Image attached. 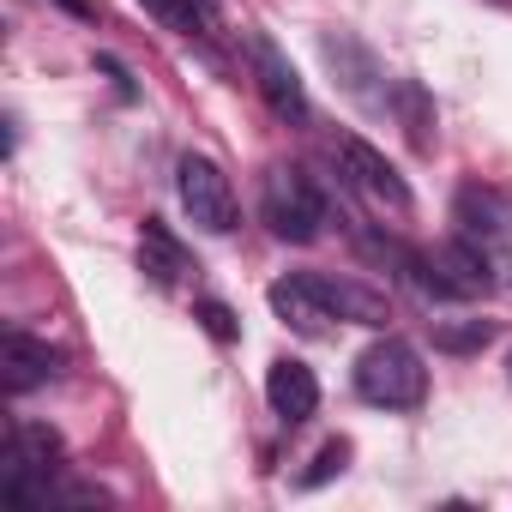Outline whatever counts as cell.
<instances>
[{"label": "cell", "mask_w": 512, "mask_h": 512, "mask_svg": "<svg viewBox=\"0 0 512 512\" xmlns=\"http://www.w3.org/2000/svg\"><path fill=\"white\" fill-rule=\"evenodd\" d=\"M356 392H362L374 410H416V404L428 398L422 350L404 344V338H374V344L356 356Z\"/></svg>", "instance_id": "obj_1"}, {"label": "cell", "mask_w": 512, "mask_h": 512, "mask_svg": "<svg viewBox=\"0 0 512 512\" xmlns=\"http://www.w3.org/2000/svg\"><path fill=\"white\" fill-rule=\"evenodd\" d=\"M260 223H266L278 241L308 247V241L326 235V199H320V187H314L296 163H272L266 181H260Z\"/></svg>", "instance_id": "obj_2"}, {"label": "cell", "mask_w": 512, "mask_h": 512, "mask_svg": "<svg viewBox=\"0 0 512 512\" xmlns=\"http://www.w3.org/2000/svg\"><path fill=\"white\" fill-rule=\"evenodd\" d=\"M175 187H181L187 217H193L205 235H229V229H235L241 205H235V187H229V175H223V163H217V157L187 151V157L175 163Z\"/></svg>", "instance_id": "obj_3"}, {"label": "cell", "mask_w": 512, "mask_h": 512, "mask_svg": "<svg viewBox=\"0 0 512 512\" xmlns=\"http://www.w3.org/2000/svg\"><path fill=\"white\" fill-rule=\"evenodd\" d=\"M332 157H338V175H344V181H350V187H356L374 211L410 217V205H416V199H410L404 175H398V169H392V163H386L368 139H338V145H332Z\"/></svg>", "instance_id": "obj_4"}, {"label": "cell", "mask_w": 512, "mask_h": 512, "mask_svg": "<svg viewBox=\"0 0 512 512\" xmlns=\"http://www.w3.org/2000/svg\"><path fill=\"white\" fill-rule=\"evenodd\" d=\"M452 223L458 235H470L476 247H500L512 253V193L488 187V181H464L452 199Z\"/></svg>", "instance_id": "obj_5"}, {"label": "cell", "mask_w": 512, "mask_h": 512, "mask_svg": "<svg viewBox=\"0 0 512 512\" xmlns=\"http://www.w3.org/2000/svg\"><path fill=\"white\" fill-rule=\"evenodd\" d=\"M253 79H260V97H266V109L278 115V121H290V127H308V91H302V73L290 67V55L272 43V37H253Z\"/></svg>", "instance_id": "obj_6"}, {"label": "cell", "mask_w": 512, "mask_h": 512, "mask_svg": "<svg viewBox=\"0 0 512 512\" xmlns=\"http://www.w3.org/2000/svg\"><path fill=\"white\" fill-rule=\"evenodd\" d=\"M320 55H326V67L338 73V85H344V97H356L362 109H386L392 103V85H386V73H380V61L350 37V31H326L320 37Z\"/></svg>", "instance_id": "obj_7"}, {"label": "cell", "mask_w": 512, "mask_h": 512, "mask_svg": "<svg viewBox=\"0 0 512 512\" xmlns=\"http://www.w3.org/2000/svg\"><path fill=\"white\" fill-rule=\"evenodd\" d=\"M302 284L320 296V308L332 314V320H350V326H386L392 320V308H386V296L380 290H368V284H356V278H332V272H302Z\"/></svg>", "instance_id": "obj_8"}, {"label": "cell", "mask_w": 512, "mask_h": 512, "mask_svg": "<svg viewBox=\"0 0 512 512\" xmlns=\"http://www.w3.org/2000/svg\"><path fill=\"white\" fill-rule=\"evenodd\" d=\"M0 368H7V392L13 398H25V392H37V386H49V380H61V350H49L37 332H25V326H13L7 332V350H0Z\"/></svg>", "instance_id": "obj_9"}, {"label": "cell", "mask_w": 512, "mask_h": 512, "mask_svg": "<svg viewBox=\"0 0 512 512\" xmlns=\"http://www.w3.org/2000/svg\"><path fill=\"white\" fill-rule=\"evenodd\" d=\"M266 404H272L278 422L302 428V422L320 410V380H314V368L296 362V356H278V362L266 368Z\"/></svg>", "instance_id": "obj_10"}, {"label": "cell", "mask_w": 512, "mask_h": 512, "mask_svg": "<svg viewBox=\"0 0 512 512\" xmlns=\"http://www.w3.org/2000/svg\"><path fill=\"white\" fill-rule=\"evenodd\" d=\"M139 272H145L157 290H175V284L193 272L187 247L175 241V229H169L163 217H145V229H139Z\"/></svg>", "instance_id": "obj_11"}, {"label": "cell", "mask_w": 512, "mask_h": 512, "mask_svg": "<svg viewBox=\"0 0 512 512\" xmlns=\"http://www.w3.org/2000/svg\"><path fill=\"white\" fill-rule=\"evenodd\" d=\"M266 302H272V314H278L284 326H296V332H308V338H320V332L332 326V314H326V308H320V296L302 284V272L278 278V284L266 290Z\"/></svg>", "instance_id": "obj_12"}, {"label": "cell", "mask_w": 512, "mask_h": 512, "mask_svg": "<svg viewBox=\"0 0 512 512\" xmlns=\"http://www.w3.org/2000/svg\"><path fill=\"white\" fill-rule=\"evenodd\" d=\"M139 7L157 25L181 31V37H211L217 31V0H139Z\"/></svg>", "instance_id": "obj_13"}, {"label": "cell", "mask_w": 512, "mask_h": 512, "mask_svg": "<svg viewBox=\"0 0 512 512\" xmlns=\"http://www.w3.org/2000/svg\"><path fill=\"white\" fill-rule=\"evenodd\" d=\"M488 338H494L488 320H440V326H434V344L452 350V356H470V350H482Z\"/></svg>", "instance_id": "obj_14"}, {"label": "cell", "mask_w": 512, "mask_h": 512, "mask_svg": "<svg viewBox=\"0 0 512 512\" xmlns=\"http://www.w3.org/2000/svg\"><path fill=\"white\" fill-rule=\"evenodd\" d=\"M344 464H350V440H326L314 452V464L302 470V488H326L332 476H344Z\"/></svg>", "instance_id": "obj_15"}, {"label": "cell", "mask_w": 512, "mask_h": 512, "mask_svg": "<svg viewBox=\"0 0 512 512\" xmlns=\"http://www.w3.org/2000/svg\"><path fill=\"white\" fill-rule=\"evenodd\" d=\"M193 320H199L217 344H235V338H241V320H235L223 302H193Z\"/></svg>", "instance_id": "obj_16"}, {"label": "cell", "mask_w": 512, "mask_h": 512, "mask_svg": "<svg viewBox=\"0 0 512 512\" xmlns=\"http://www.w3.org/2000/svg\"><path fill=\"white\" fill-rule=\"evenodd\" d=\"M506 380H512V356H506Z\"/></svg>", "instance_id": "obj_17"}]
</instances>
